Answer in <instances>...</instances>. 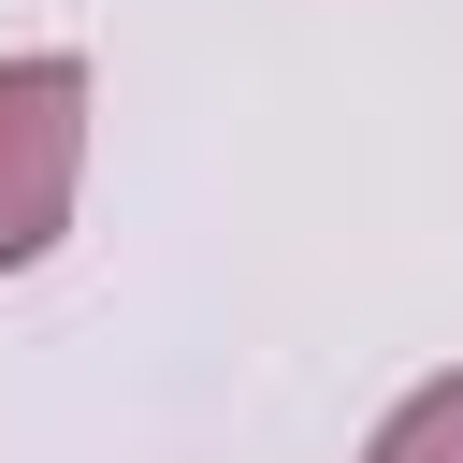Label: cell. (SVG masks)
Segmentation results:
<instances>
[{"label": "cell", "mask_w": 463, "mask_h": 463, "mask_svg": "<svg viewBox=\"0 0 463 463\" xmlns=\"http://www.w3.org/2000/svg\"><path fill=\"white\" fill-rule=\"evenodd\" d=\"M362 463H463V376H420V391L362 434Z\"/></svg>", "instance_id": "obj_2"}, {"label": "cell", "mask_w": 463, "mask_h": 463, "mask_svg": "<svg viewBox=\"0 0 463 463\" xmlns=\"http://www.w3.org/2000/svg\"><path fill=\"white\" fill-rule=\"evenodd\" d=\"M87 188V58H0V275H29L72 232Z\"/></svg>", "instance_id": "obj_1"}]
</instances>
